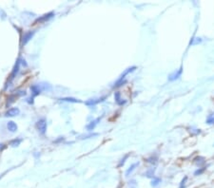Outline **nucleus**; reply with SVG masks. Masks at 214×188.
Returning <instances> with one entry per match:
<instances>
[{
	"instance_id": "a211bd4d",
	"label": "nucleus",
	"mask_w": 214,
	"mask_h": 188,
	"mask_svg": "<svg viewBox=\"0 0 214 188\" xmlns=\"http://www.w3.org/2000/svg\"><path fill=\"white\" fill-rule=\"evenodd\" d=\"M154 172H155V169L154 168H151V169L147 170V172L145 173V177L147 178H150V179H153L154 178Z\"/></svg>"
},
{
	"instance_id": "bb28decb",
	"label": "nucleus",
	"mask_w": 214,
	"mask_h": 188,
	"mask_svg": "<svg viewBox=\"0 0 214 188\" xmlns=\"http://www.w3.org/2000/svg\"><path fill=\"white\" fill-rule=\"evenodd\" d=\"M194 40H195V42L192 43V45H197V44H199V43L202 42V39H201V38H195Z\"/></svg>"
},
{
	"instance_id": "aec40b11",
	"label": "nucleus",
	"mask_w": 214,
	"mask_h": 188,
	"mask_svg": "<svg viewBox=\"0 0 214 188\" xmlns=\"http://www.w3.org/2000/svg\"><path fill=\"white\" fill-rule=\"evenodd\" d=\"M206 170H207V167H206V166H203L201 168H198L197 170L194 171V176H200V175H202Z\"/></svg>"
},
{
	"instance_id": "6ab92c4d",
	"label": "nucleus",
	"mask_w": 214,
	"mask_h": 188,
	"mask_svg": "<svg viewBox=\"0 0 214 188\" xmlns=\"http://www.w3.org/2000/svg\"><path fill=\"white\" fill-rule=\"evenodd\" d=\"M147 162L151 164H157V162H158V157H157V156H151V157H149V158L147 159Z\"/></svg>"
},
{
	"instance_id": "39448f33",
	"label": "nucleus",
	"mask_w": 214,
	"mask_h": 188,
	"mask_svg": "<svg viewBox=\"0 0 214 188\" xmlns=\"http://www.w3.org/2000/svg\"><path fill=\"white\" fill-rule=\"evenodd\" d=\"M105 99H106V97H102V98H100V99H90V100L86 101L85 104L89 105V106H92V105L97 104L100 103V102H103Z\"/></svg>"
},
{
	"instance_id": "1a4fd4ad",
	"label": "nucleus",
	"mask_w": 214,
	"mask_h": 188,
	"mask_svg": "<svg viewBox=\"0 0 214 188\" xmlns=\"http://www.w3.org/2000/svg\"><path fill=\"white\" fill-rule=\"evenodd\" d=\"M52 16H54V13H53V12H49V13H47V14H44L43 16H41V17H39V18L36 19V22H39V23L46 22V21L49 20Z\"/></svg>"
},
{
	"instance_id": "423d86ee",
	"label": "nucleus",
	"mask_w": 214,
	"mask_h": 188,
	"mask_svg": "<svg viewBox=\"0 0 214 188\" xmlns=\"http://www.w3.org/2000/svg\"><path fill=\"white\" fill-rule=\"evenodd\" d=\"M33 35H34V31H33V30H32V31H28V32H26L24 34V36H23V39H22V45H26V44L32 38Z\"/></svg>"
},
{
	"instance_id": "6e6552de",
	"label": "nucleus",
	"mask_w": 214,
	"mask_h": 188,
	"mask_svg": "<svg viewBox=\"0 0 214 188\" xmlns=\"http://www.w3.org/2000/svg\"><path fill=\"white\" fill-rule=\"evenodd\" d=\"M101 119H102V117H100V118H97L96 120H94V121H92L87 126H86V128H87V130L88 131H92L94 128H95V126L97 125V124L99 123V122L101 121Z\"/></svg>"
},
{
	"instance_id": "9d476101",
	"label": "nucleus",
	"mask_w": 214,
	"mask_h": 188,
	"mask_svg": "<svg viewBox=\"0 0 214 188\" xmlns=\"http://www.w3.org/2000/svg\"><path fill=\"white\" fill-rule=\"evenodd\" d=\"M193 163L197 165V166H203L204 164H206V159L202 157V156H197L195 158L193 159Z\"/></svg>"
},
{
	"instance_id": "4468645a",
	"label": "nucleus",
	"mask_w": 214,
	"mask_h": 188,
	"mask_svg": "<svg viewBox=\"0 0 214 188\" xmlns=\"http://www.w3.org/2000/svg\"><path fill=\"white\" fill-rule=\"evenodd\" d=\"M127 83V79H123V78H119V79L117 80L116 82L114 83V85H113V88H115V87H120V86H122L124 85L125 84Z\"/></svg>"
},
{
	"instance_id": "9b49d317",
	"label": "nucleus",
	"mask_w": 214,
	"mask_h": 188,
	"mask_svg": "<svg viewBox=\"0 0 214 188\" xmlns=\"http://www.w3.org/2000/svg\"><path fill=\"white\" fill-rule=\"evenodd\" d=\"M7 127H8V130L11 131V132H15V131H17V129H18L17 125L12 121H9L7 123Z\"/></svg>"
},
{
	"instance_id": "0eeeda50",
	"label": "nucleus",
	"mask_w": 214,
	"mask_h": 188,
	"mask_svg": "<svg viewBox=\"0 0 214 188\" xmlns=\"http://www.w3.org/2000/svg\"><path fill=\"white\" fill-rule=\"evenodd\" d=\"M20 60L21 59H18L16 61V64L14 65V67H13V70H12V74H11V79H10V82H12V80H13V78L16 76V74L18 73L19 71V67H20Z\"/></svg>"
},
{
	"instance_id": "f03ea898",
	"label": "nucleus",
	"mask_w": 214,
	"mask_h": 188,
	"mask_svg": "<svg viewBox=\"0 0 214 188\" xmlns=\"http://www.w3.org/2000/svg\"><path fill=\"white\" fill-rule=\"evenodd\" d=\"M182 73H183V67H180L179 69L177 70H175L174 72H172L170 75H168V81H175V80L179 79L180 77H181V75H182Z\"/></svg>"
},
{
	"instance_id": "ddd939ff",
	"label": "nucleus",
	"mask_w": 214,
	"mask_h": 188,
	"mask_svg": "<svg viewBox=\"0 0 214 188\" xmlns=\"http://www.w3.org/2000/svg\"><path fill=\"white\" fill-rule=\"evenodd\" d=\"M31 90L32 92V98L37 96V95H39L40 94V92H41V89L39 88V86L36 85H33L31 86Z\"/></svg>"
},
{
	"instance_id": "f257e3e1",
	"label": "nucleus",
	"mask_w": 214,
	"mask_h": 188,
	"mask_svg": "<svg viewBox=\"0 0 214 188\" xmlns=\"http://www.w3.org/2000/svg\"><path fill=\"white\" fill-rule=\"evenodd\" d=\"M35 126H36L37 131L40 134L44 135V134L46 133V131H47V121H46V119L42 118V119L38 120L36 122Z\"/></svg>"
},
{
	"instance_id": "cd10ccee",
	"label": "nucleus",
	"mask_w": 214,
	"mask_h": 188,
	"mask_svg": "<svg viewBox=\"0 0 214 188\" xmlns=\"http://www.w3.org/2000/svg\"><path fill=\"white\" fill-rule=\"evenodd\" d=\"M1 177H2V176H1V175H0V179H1Z\"/></svg>"
},
{
	"instance_id": "5701e85b",
	"label": "nucleus",
	"mask_w": 214,
	"mask_h": 188,
	"mask_svg": "<svg viewBox=\"0 0 214 188\" xmlns=\"http://www.w3.org/2000/svg\"><path fill=\"white\" fill-rule=\"evenodd\" d=\"M207 124L208 125H214V115H209L207 118V121H206Z\"/></svg>"
},
{
	"instance_id": "f3484780",
	"label": "nucleus",
	"mask_w": 214,
	"mask_h": 188,
	"mask_svg": "<svg viewBox=\"0 0 214 188\" xmlns=\"http://www.w3.org/2000/svg\"><path fill=\"white\" fill-rule=\"evenodd\" d=\"M162 182V180L158 178V177H154L152 180H151V182H150V185L152 186V187H156V186H158L160 183Z\"/></svg>"
},
{
	"instance_id": "2eb2a0df",
	"label": "nucleus",
	"mask_w": 214,
	"mask_h": 188,
	"mask_svg": "<svg viewBox=\"0 0 214 188\" xmlns=\"http://www.w3.org/2000/svg\"><path fill=\"white\" fill-rule=\"evenodd\" d=\"M137 67H135V66H133V67H128V68H127L125 71H124V73H123L122 75L120 76V78H123V79H126V76L128 75V73H130V72H132V71H134L135 69H136Z\"/></svg>"
},
{
	"instance_id": "7ed1b4c3",
	"label": "nucleus",
	"mask_w": 214,
	"mask_h": 188,
	"mask_svg": "<svg viewBox=\"0 0 214 188\" xmlns=\"http://www.w3.org/2000/svg\"><path fill=\"white\" fill-rule=\"evenodd\" d=\"M20 113V110H19L18 107H12V108L8 109L5 113V116L6 117H14V116H17Z\"/></svg>"
},
{
	"instance_id": "20e7f679",
	"label": "nucleus",
	"mask_w": 214,
	"mask_h": 188,
	"mask_svg": "<svg viewBox=\"0 0 214 188\" xmlns=\"http://www.w3.org/2000/svg\"><path fill=\"white\" fill-rule=\"evenodd\" d=\"M114 98H115V102H116V104L118 105H124V104H126V103H127V100H124V99L121 98V93H120L119 91L115 92Z\"/></svg>"
},
{
	"instance_id": "f8f14e48",
	"label": "nucleus",
	"mask_w": 214,
	"mask_h": 188,
	"mask_svg": "<svg viewBox=\"0 0 214 188\" xmlns=\"http://www.w3.org/2000/svg\"><path fill=\"white\" fill-rule=\"evenodd\" d=\"M139 164H140V163L138 162V163H135V164H131L129 167H128V169H127V171H126V173H125V175H126V177H129L130 175H131V173L133 172L135 170V168L137 167V166H139Z\"/></svg>"
},
{
	"instance_id": "4be33fe9",
	"label": "nucleus",
	"mask_w": 214,
	"mask_h": 188,
	"mask_svg": "<svg viewBox=\"0 0 214 188\" xmlns=\"http://www.w3.org/2000/svg\"><path fill=\"white\" fill-rule=\"evenodd\" d=\"M188 181V176H185L183 178V180L180 182V185H179V188H186V182Z\"/></svg>"
},
{
	"instance_id": "a878e982",
	"label": "nucleus",
	"mask_w": 214,
	"mask_h": 188,
	"mask_svg": "<svg viewBox=\"0 0 214 188\" xmlns=\"http://www.w3.org/2000/svg\"><path fill=\"white\" fill-rule=\"evenodd\" d=\"M97 135H98L97 133L90 134V135H87V136H84V138H83V139H89V138H91V137H95V136H97Z\"/></svg>"
},
{
	"instance_id": "412c9836",
	"label": "nucleus",
	"mask_w": 214,
	"mask_h": 188,
	"mask_svg": "<svg viewBox=\"0 0 214 188\" xmlns=\"http://www.w3.org/2000/svg\"><path fill=\"white\" fill-rule=\"evenodd\" d=\"M22 142V140L21 139H14L12 140V142H11V146H13V147H15V146H18L20 145V143Z\"/></svg>"
},
{
	"instance_id": "dca6fc26",
	"label": "nucleus",
	"mask_w": 214,
	"mask_h": 188,
	"mask_svg": "<svg viewBox=\"0 0 214 188\" xmlns=\"http://www.w3.org/2000/svg\"><path fill=\"white\" fill-rule=\"evenodd\" d=\"M61 101H64V102H70V103H81V101L78 100V99H75V98L72 97H64V98H60Z\"/></svg>"
},
{
	"instance_id": "b1692460",
	"label": "nucleus",
	"mask_w": 214,
	"mask_h": 188,
	"mask_svg": "<svg viewBox=\"0 0 214 188\" xmlns=\"http://www.w3.org/2000/svg\"><path fill=\"white\" fill-rule=\"evenodd\" d=\"M129 157V154H127V155H125V157L120 161V163H119V164H118V167H121V166H123L124 164H125V163H126V160Z\"/></svg>"
},
{
	"instance_id": "393cba45",
	"label": "nucleus",
	"mask_w": 214,
	"mask_h": 188,
	"mask_svg": "<svg viewBox=\"0 0 214 188\" xmlns=\"http://www.w3.org/2000/svg\"><path fill=\"white\" fill-rule=\"evenodd\" d=\"M190 133H191V135H198V134H200L202 132L200 129H197V128H193V127H191V129H190Z\"/></svg>"
}]
</instances>
